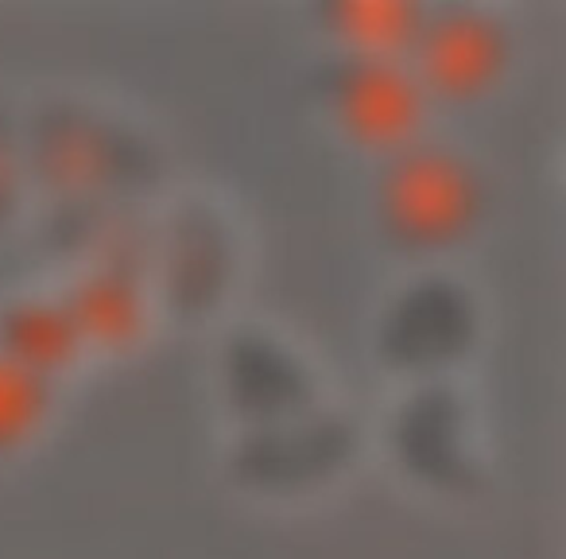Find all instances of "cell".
Returning a JSON list of instances; mask_svg holds the SVG:
<instances>
[{
    "instance_id": "obj_15",
    "label": "cell",
    "mask_w": 566,
    "mask_h": 559,
    "mask_svg": "<svg viewBox=\"0 0 566 559\" xmlns=\"http://www.w3.org/2000/svg\"><path fill=\"white\" fill-rule=\"evenodd\" d=\"M24 164H20V144L12 133L9 117L0 113V234L17 221L24 206Z\"/></svg>"
},
{
    "instance_id": "obj_8",
    "label": "cell",
    "mask_w": 566,
    "mask_h": 559,
    "mask_svg": "<svg viewBox=\"0 0 566 559\" xmlns=\"http://www.w3.org/2000/svg\"><path fill=\"white\" fill-rule=\"evenodd\" d=\"M512 35L501 12L485 4H431L408 59L419 90L450 102L481 97L504 79Z\"/></svg>"
},
{
    "instance_id": "obj_14",
    "label": "cell",
    "mask_w": 566,
    "mask_h": 559,
    "mask_svg": "<svg viewBox=\"0 0 566 559\" xmlns=\"http://www.w3.org/2000/svg\"><path fill=\"white\" fill-rule=\"evenodd\" d=\"M55 408V381L0 354V458L35 439Z\"/></svg>"
},
{
    "instance_id": "obj_12",
    "label": "cell",
    "mask_w": 566,
    "mask_h": 559,
    "mask_svg": "<svg viewBox=\"0 0 566 559\" xmlns=\"http://www.w3.org/2000/svg\"><path fill=\"white\" fill-rule=\"evenodd\" d=\"M0 354L55 381L71 373L86 358V350L55 296L20 292L0 300Z\"/></svg>"
},
{
    "instance_id": "obj_1",
    "label": "cell",
    "mask_w": 566,
    "mask_h": 559,
    "mask_svg": "<svg viewBox=\"0 0 566 559\" xmlns=\"http://www.w3.org/2000/svg\"><path fill=\"white\" fill-rule=\"evenodd\" d=\"M24 179L51 203H136L164 179V152L128 117L82 94H43L17 133Z\"/></svg>"
},
{
    "instance_id": "obj_7",
    "label": "cell",
    "mask_w": 566,
    "mask_h": 559,
    "mask_svg": "<svg viewBox=\"0 0 566 559\" xmlns=\"http://www.w3.org/2000/svg\"><path fill=\"white\" fill-rule=\"evenodd\" d=\"M218 389L244 432L287 424L323 404L318 365L300 342L268 323L229 327L218 346Z\"/></svg>"
},
{
    "instance_id": "obj_13",
    "label": "cell",
    "mask_w": 566,
    "mask_h": 559,
    "mask_svg": "<svg viewBox=\"0 0 566 559\" xmlns=\"http://www.w3.org/2000/svg\"><path fill=\"white\" fill-rule=\"evenodd\" d=\"M331 40L346 48V55L408 59L411 43L423 24V4L411 0H334L318 9Z\"/></svg>"
},
{
    "instance_id": "obj_6",
    "label": "cell",
    "mask_w": 566,
    "mask_h": 559,
    "mask_svg": "<svg viewBox=\"0 0 566 559\" xmlns=\"http://www.w3.org/2000/svg\"><path fill=\"white\" fill-rule=\"evenodd\" d=\"M365 427L354 412L318 404L287 424L249 427L229 447V474L260 497H307L331 486L361 455Z\"/></svg>"
},
{
    "instance_id": "obj_5",
    "label": "cell",
    "mask_w": 566,
    "mask_h": 559,
    "mask_svg": "<svg viewBox=\"0 0 566 559\" xmlns=\"http://www.w3.org/2000/svg\"><path fill=\"white\" fill-rule=\"evenodd\" d=\"M388 451L403 478L427 494H478L485 451L473 396L454 377L411 385L388 416Z\"/></svg>"
},
{
    "instance_id": "obj_4",
    "label": "cell",
    "mask_w": 566,
    "mask_h": 559,
    "mask_svg": "<svg viewBox=\"0 0 566 559\" xmlns=\"http://www.w3.org/2000/svg\"><path fill=\"white\" fill-rule=\"evenodd\" d=\"M481 296L454 272H419L380 303L373 354L392 377H450L481 342Z\"/></svg>"
},
{
    "instance_id": "obj_9",
    "label": "cell",
    "mask_w": 566,
    "mask_h": 559,
    "mask_svg": "<svg viewBox=\"0 0 566 559\" xmlns=\"http://www.w3.org/2000/svg\"><path fill=\"white\" fill-rule=\"evenodd\" d=\"M326 110L346 141L388 156L419 141L427 94L403 59L346 55L326 79Z\"/></svg>"
},
{
    "instance_id": "obj_11",
    "label": "cell",
    "mask_w": 566,
    "mask_h": 559,
    "mask_svg": "<svg viewBox=\"0 0 566 559\" xmlns=\"http://www.w3.org/2000/svg\"><path fill=\"white\" fill-rule=\"evenodd\" d=\"M51 296L66 311L86 354H133L151 331V284L140 276L109 268L63 272V284Z\"/></svg>"
},
{
    "instance_id": "obj_2",
    "label": "cell",
    "mask_w": 566,
    "mask_h": 559,
    "mask_svg": "<svg viewBox=\"0 0 566 559\" xmlns=\"http://www.w3.org/2000/svg\"><path fill=\"white\" fill-rule=\"evenodd\" d=\"M380 234L408 257H439L465 245L485 214L481 175L462 152L411 141L388 152L373 183Z\"/></svg>"
},
{
    "instance_id": "obj_3",
    "label": "cell",
    "mask_w": 566,
    "mask_h": 559,
    "mask_svg": "<svg viewBox=\"0 0 566 559\" xmlns=\"http://www.w3.org/2000/svg\"><path fill=\"white\" fill-rule=\"evenodd\" d=\"M241 276V234L221 198L206 190L175 198L156 221L151 280L167 319L179 327H206L221 315Z\"/></svg>"
},
{
    "instance_id": "obj_10",
    "label": "cell",
    "mask_w": 566,
    "mask_h": 559,
    "mask_svg": "<svg viewBox=\"0 0 566 559\" xmlns=\"http://www.w3.org/2000/svg\"><path fill=\"white\" fill-rule=\"evenodd\" d=\"M40 245L63 272L109 268L151 284L156 221L136 203H51Z\"/></svg>"
}]
</instances>
